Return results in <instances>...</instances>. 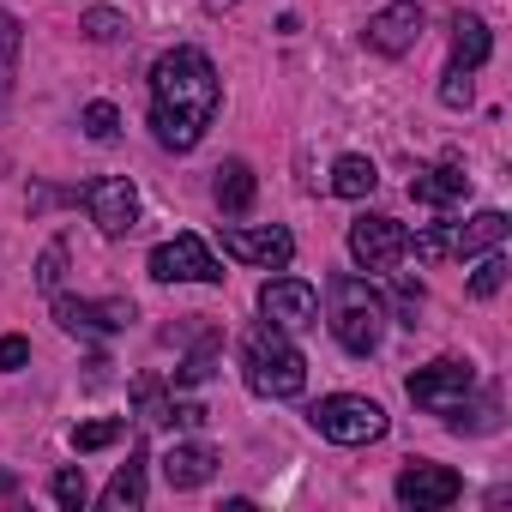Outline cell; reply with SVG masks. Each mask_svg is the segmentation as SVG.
<instances>
[{
    "mask_svg": "<svg viewBox=\"0 0 512 512\" xmlns=\"http://www.w3.org/2000/svg\"><path fill=\"white\" fill-rule=\"evenodd\" d=\"M223 109V79L205 49L175 43L151 61V133L163 151H193Z\"/></svg>",
    "mask_w": 512,
    "mask_h": 512,
    "instance_id": "obj_1",
    "label": "cell"
},
{
    "mask_svg": "<svg viewBox=\"0 0 512 512\" xmlns=\"http://www.w3.org/2000/svg\"><path fill=\"white\" fill-rule=\"evenodd\" d=\"M386 320H392V308L368 278H356V272L326 278V326L350 356H374L386 344Z\"/></svg>",
    "mask_w": 512,
    "mask_h": 512,
    "instance_id": "obj_2",
    "label": "cell"
},
{
    "mask_svg": "<svg viewBox=\"0 0 512 512\" xmlns=\"http://www.w3.org/2000/svg\"><path fill=\"white\" fill-rule=\"evenodd\" d=\"M241 374H247V386L260 392V398H302L308 356L296 350L290 332H278L272 320H260V326L241 332Z\"/></svg>",
    "mask_w": 512,
    "mask_h": 512,
    "instance_id": "obj_3",
    "label": "cell"
},
{
    "mask_svg": "<svg viewBox=\"0 0 512 512\" xmlns=\"http://www.w3.org/2000/svg\"><path fill=\"white\" fill-rule=\"evenodd\" d=\"M506 229H512L506 211H476V217H464V223H434V229L410 235V253H416L422 266H446V260H470V253L500 247Z\"/></svg>",
    "mask_w": 512,
    "mask_h": 512,
    "instance_id": "obj_4",
    "label": "cell"
},
{
    "mask_svg": "<svg viewBox=\"0 0 512 512\" xmlns=\"http://www.w3.org/2000/svg\"><path fill=\"white\" fill-rule=\"evenodd\" d=\"M308 422H314V434L320 440H332V446H374V440H386V410L374 404V398H356V392H332V398H320L314 410H308Z\"/></svg>",
    "mask_w": 512,
    "mask_h": 512,
    "instance_id": "obj_5",
    "label": "cell"
},
{
    "mask_svg": "<svg viewBox=\"0 0 512 512\" xmlns=\"http://www.w3.org/2000/svg\"><path fill=\"white\" fill-rule=\"evenodd\" d=\"M404 392H410V404L428 410V416H458V410L470 404V392H476V362L440 356V362L416 368V374L404 380Z\"/></svg>",
    "mask_w": 512,
    "mask_h": 512,
    "instance_id": "obj_6",
    "label": "cell"
},
{
    "mask_svg": "<svg viewBox=\"0 0 512 512\" xmlns=\"http://www.w3.org/2000/svg\"><path fill=\"white\" fill-rule=\"evenodd\" d=\"M145 272H151L157 284H223V278H229V272L211 260V247H205L193 229H181V235L157 241V247H151V260H145Z\"/></svg>",
    "mask_w": 512,
    "mask_h": 512,
    "instance_id": "obj_7",
    "label": "cell"
},
{
    "mask_svg": "<svg viewBox=\"0 0 512 512\" xmlns=\"http://www.w3.org/2000/svg\"><path fill=\"white\" fill-rule=\"evenodd\" d=\"M410 253V229L398 217H380V211H362L350 223V260L362 272H392L398 260Z\"/></svg>",
    "mask_w": 512,
    "mask_h": 512,
    "instance_id": "obj_8",
    "label": "cell"
},
{
    "mask_svg": "<svg viewBox=\"0 0 512 512\" xmlns=\"http://www.w3.org/2000/svg\"><path fill=\"white\" fill-rule=\"evenodd\" d=\"M139 314H133V302L127 296H109V302H79V296H61L55 290V326L61 332H73V338H115V332H127Z\"/></svg>",
    "mask_w": 512,
    "mask_h": 512,
    "instance_id": "obj_9",
    "label": "cell"
},
{
    "mask_svg": "<svg viewBox=\"0 0 512 512\" xmlns=\"http://www.w3.org/2000/svg\"><path fill=\"white\" fill-rule=\"evenodd\" d=\"M260 314L278 326V332H308V326H320V290L314 284H302V278H266L260 284Z\"/></svg>",
    "mask_w": 512,
    "mask_h": 512,
    "instance_id": "obj_10",
    "label": "cell"
},
{
    "mask_svg": "<svg viewBox=\"0 0 512 512\" xmlns=\"http://www.w3.org/2000/svg\"><path fill=\"white\" fill-rule=\"evenodd\" d=\"M79 199H85V211L103 235H127L139 223V187L127 175H97V181L79 187Z\"/></svg>",
    "mask_w": 512,
    "mask_h": 512,
    "instance_id": "obj_11",
    "label": "cell"
},
{
    "mask_svg": "<svg viewBox=\"0 0 512 512\" xmlns=\"http://www.w3.org/2000/svg\"><path fill=\"white\" fill-rule=\"evenodd\" d=\"M458 494H464V476H458L452 464L410 458V464L398 470V500H404V506H416V512H440V506H452Z\"/></svg>",
    "mask_w": 512,
    "mask_h": 512,
    "instance_id": "obj_12",
    "label": "cell"
},
{
    "mask_svg": "<svg viewBox=\"0 0 512 512\" xmlns=\"http://www.w3.org/2000/svg\"><path fill=\"white\" fill-rule=\"evenodd\" d=\"M223 253H229V260H241V266H260V272H284L296 260V235L278 229V223H266V229L235 223V229H223Z\"/></svg>",
    "mask_w": 512,
    "mask_h": 512,
    "instance_id": "obj_13",
    "label": "cell"
},
{
    "mask_svg": "<svg viewBox=\"0 0 512 512\" xmlns=\"http://www.w3.org/2000/svg\"><path fill=\"white\" fill-rule=\"evenodd\" d=\"M422 31H428V19H422V7L416 0H398V7H380L374 19H368V31H362V43L374 49V55H410L416 43H422Z\"/></svg>",
    "mask_w": 512,
    "mask_h": 512,
    "instance_id": "obj_14",
    "label": "cell"
},
{
    "mask_svg": "<svg viewBox=\"0 0 512 512\" xmlns=\"http://www.w3.org/2000/svg\"><path fill=\"white\" fill-rule=\"evenodd\" d=\"M211 199H217L223 217H247L253 199H260V181H253V169H247L241 157H229V163L211 169Z\"/></svg>",
    "mask_w": 512,
    "mask_h": 512,
    "instance_id": "obj_15",
    "label": "cell"
},
{
    "mask_svg": "<svg viewBox=\"0 0 512 512\" xmlns=\"http://www.w3.org/2000/svg\"><path fill=\"white\" fill-rule=\"evenodd\" d=\"M464 193H470V175H464L458 163H434V169H416V175H410V199L428 205V211H446V205H458Z\"/></svg>",
    "mask_w": 512,
    "mask_h": 512,
    "instance_id": "obj_16",
    "label": "cell"
},
{
    "mask_svg": "<svg viewBox=\"0 0 512 512\" xmlns=\"http://www.w3.org/2000/svg\"><path fill=\"white\" fill-rule=\"evenodd\" d=\"M217 464H223V458H217L205 440H187V446H169V452H163V482H169V488H205V482L217 476Z\"/></svg>",
    "mask_w": 512,
    "mask_h": 512,
    "instance_id": "obj_17",
    "label": "cell"
},
{
    "mask_svg": "<svg viewBox=\"0 0 512 512\" xmlns=\"http://www.w3.org/2000/svg\"><path fill=\"white\" fill-rule=\"evenodd\" d=\"M488 55H494L488 25H482L476 13H452V67H458V73H476Z\"/></svg>",
    "mask_w": 512,
    "mask_h": 512,
    "instance_id": "obj_18",
    "label": "cell"
},
{
    "mask_svg": "<svg viewBox=\"0 0 512 512\" xmlns=\"http://www.w3.org/2000/svg\"><path fill=\"white\" fill-rule=\"evenodd\" d=\"M145 464H151L145 446H133L127 464H121V470L109 476V488H103V506H109V512H139V506H145Z\"/></svg>",
    "mask_w": 512,
    "mask_h": 512,
    "instance_id": "obj_19",
    "label": "cell"
},
{
    "mask_svg": "<svg viewBox=\"0 0 512 512\" xmlns=\"http://www.w3.org/2000/svg\"><path fill=\"white\" fill-rule=\"evenodd\" d=\"M374 187H380V169H374L368 157L344 151V157L332 163V193H338V199H368Z\"/></svg>",
    "mask_w": 512,
    "mask_h": 512,
    "instance_id": "obj_20",
    "label": "cell"
},
{
    "mask_svg": "<svg viewBox=\"0 0 512 512\" xmlns=\"http://www.w3.org/2000/svg\"><path fill=\"white\" fill-rule=\"evenodd\" d=\"M217 356H223V338L217 332H205L187 356H181V368H175V392H187V386H205L211 374H217Z\"/></svg>",
    "mask_w": 512,
    "mask_h": 512,
    "instance_id": "obj_21",
    "label": "cell"
},
{
    "mask_svg": "<svg viewBox=\"0 0 512 512\" xmlns=\"http://www.w3.org/2000/svg\"><path fill=\"white\" fill-rule=\"evenodd\" d=\"M133 404H139V422L145 428H169L175 422V392H163V380H133Z\"/></svg>",
    "mask_w": 512,
    "mask_h": 512,
    "instance_id": "obj_22",
    "label": "cell"
},
{
    "mask_svg": "<svg viewBox=\"0 0 512 512\" xmlns=\"http://www.w3.org/2000/svg\"><path fill=\"white\" fill-rule=\"evenodd\" d=\"M19 49H25V31L13 13H0V103L13 91V73H19Z\"/></svg>",
    "mask_w": 512,
    "mask_h": 512,
    "instance_id": "obj_23",
    "label": "cell"
},
{
    "mask_svg": "<svg viewBox=\"0 0 512 512\" xmlns=\"http://www.w3.org/2000/svg\"><path fill=\"white\" fill-rule=\"evenodd\" d=\"M79 31L91 37V43H127L133 31H127V19L115 13V7H91L85 19H79Z\"/></svg>",
    "mask_w": 512,
    "mask_h": 512,
    "instance_id": "obj_24",
    "label": "cell"
},
{
    "mask_svg": "<svg viewBox=\"0 0 512 512\" xmlns=\"http://www.w3.org/2000/svg\"><path fill=\"white\" fill-rule=\"evenodd\" d=\"M127 434V422L121 416H103V422H79L73 428V452H103V446H115Z\"/></svg>",
    "mask_w": 512,
    "mask_h": 512,
    "instance_id": "obj_25",
    "label": "cell"
},
{
    "mask_svg": "<svg viewBox=\"0 0 512 512\" xmlns=\"http://www.w3.org/2000/svg\"><path fill=\"white\" fill-rule=\"evenodd\" d=\"M500 284H506V253H500V247H488V260L470 272V296H476V302H494V296H500Z\"/></svg>",
    "mask_w": 512,
    "mask_h": 512,
    "instance_id": "obj_26",
    "label": "cell"
},
{
    "mask_svg": "<svg viewBox=\"0 0 512 512\" xmlns=\"http://www.w3.org/2000/svg\"><path fill=\"white\" fill-rule=\"evenodd\" d=\"M85 139H97V145H115L121 139V115H115V103H85Z\"/></svg>",
    "mask_w": 512,
    "mask_h": 512,
    "instance_id": "obj_27",
    "label": "cell"
},
{
    "mask_svg": "<svg viewBox=\"0 0 512 512\" xmlns=\"http://www.w3.org/2000/svg\"><path fill=\"white\" fill-rule=\"evenodd\" d=\"M61 278H67V241H49L43 247V260H37V290H61Z\"/></svg>",
    "mask_w": 512,
    "mask_h": 512,
    "instance_id": "obj_28",
    "label": "cell"
},
{
    "mask_svg": "<svg viewBox=\"0 0 512 512\" xmlns=\"http://www.w3.org/2000/svg\"><path fill=\"white\" fill-rule=\"evenodd\" d=\"M49 488H55V500H61L67 512H79V506L91 500V482H85V470H61V476H55Z\"/></svg>",
    "mask_w": 512,
    "mask_h": 512,
    "instance_id": "obj_29",
    "label": "cell"
},
{
    "mask_svg": "<svg viewBox=\"0 0 512 512\" xmlns=\"http://www.w3.org/2000/svg\"><path fill=\"white\" fill-rule=\"evenodd\" d=\"M440 103H446V109H470V103H476V85H470V73L446 67V79H440Z\"/></svg>",
    "mask_w": 512,
    "mask_h": 512,
    "instance_id": "obj_30",
    "label": "cell"
},
{
    "mask_svg": "<svg viewBox=\"0 0 512 512\" xmlns=\"http://www.w3.org/2000/svg\"><path fill=\"white\" fill-rule=\"evenodd\" d=\"M25 362H31V338L7 332V338H0V374H19Z\"/></svg>",
    "mask_w": 512,
    "mask_h": 512,
    "instance_id": "obj_31",
    "label": "cell"
},
{
    "mask_svg": "<svg viewBox=\"0 0 512 512\" xmlns=\"http://www.w3.org/2000/svg\"><path fill=\"white\" fill-rule=\"evenodd\" d=\"M211 422V410L205 404H193V398H175V428H205Z\"/></svg>",
    "mask_w": 512,
    "mask_h": 512,
    "instance_id": "obj_32",
    "label": "cell"
},
{
    "mask_svg": "<svg viewBox=\"0 0 512 512\" xmlns=\"http://www.w3.org/2000/svg\"><path fill=\"white\" fill-rule=\"evenodd\" d=\"M241 0H205V13H235Z\"/></svg>",
    "mask_w": 512,
    "mask_h": 512,
    "instance_id": "obj_33",
    "label": "cell"
},
{
    "mask_svg": "<svg viewBox=\"0 0 512 512\" xmlns=\"http://www.w3.org/2000/svg\"><path fill=\"white\" fill-rule=\"evenodd\" d=\"M0 169H7V157H0Z\"/></svg>",
    "mask_w": 512,
    "mask_h": 512,
    "instance_id": "obj_34",
    "label": "cell"
}]
</instances>
